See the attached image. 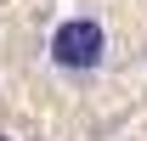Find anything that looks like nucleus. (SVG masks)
Here are the masks:
<instances>
[{"label": "nucleus", "instance_id": "f03ea898", "mask_svg": "<svg viewBox=\"0 0 147 141\" xmlns=\"http://www.w3.org/2000/svg\"><path fill=\"white\" fill-rule=\"evenodd\" d=\"M0 141H28V136H17V130H0Z\"/></svg>", "mask_w": 147, "mask_h": 141}, {"label": "nucleus", "instance_id": "f257e3e1", "mask_svg": "<svg viewBox=\"0 0 147 141\" xmlns=\"http://www.w3.org/2000/svg\"><path fill=\"white\" fill-rule=\"evenodd\" d=\"M113 62V34L108 23L85 11V6H68L45 23V40H40V68L62 79V85H96Z\"/></svg>", "mask_w": 147, "mask_h": 141}]
</instances>
